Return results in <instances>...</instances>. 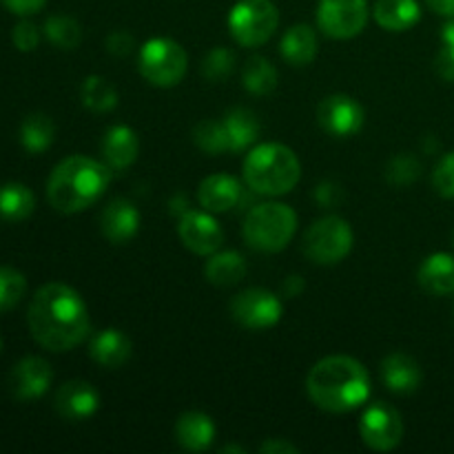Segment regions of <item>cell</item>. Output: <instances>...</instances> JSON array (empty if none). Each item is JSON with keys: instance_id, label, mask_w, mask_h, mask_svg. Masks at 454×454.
<instances>
[{"instance_id": "cell-1", "label": "cell", "mask_w": 454, "mask_h": 454, "mask_svg": "<svg viewBox=\"0 0 454 454\" xmlns=\"http://www.w3.org/2000/svg\"><path fill=\"white\" fill-rule=\"evenodd\" d=\"M31 337L51 353H67L91 333V317L82 295L67 284L51 282L38 288L27 310Z\"/></svg>"}, {"instance_id": "cell-2", "label": "cell", "mask_w": 454, "mask_h": 454, "mask_svg": "<svg viewBox=\"0 0 454 454\" xmlns=\"http://www.w3.org/2000/svg\"><path fill=\"white\" fill-rule=\"evenodd\" d=\"M310 402L326 412H350L371 397V377L362 362L348 355H331L310 368L306 377Z\"/></svg>"}, {"instance_id": "cell-3", "label": "cell", "mask_w": 454, "mask_h": 454, "mask_svg": "<svg viewBox=\"0 0 454 454\" xmlns=\"http://www.w3.org/2000/svg\"><path fill=\"white\" fill-rule=\"evenodd\" d=\"M111 182V168L87 155L65 158L47 180V200L58 213L74 215L102 198Z\"/></svg>"}, {"instance_id": "cell-4", "label": "cell", "mask_w": 454, "mask_h": 454, "mask_svg": "<svg viewBox=\"0 0 454 454\" xmlns=\"http://www.w3.org/2000/svg\"><path fill=\"white\" fill-rule=\"evenodd\" d=\"M301 177V164L293 149L279 142L255 146L244 160V180L248 189L262 195L291 193Z\"/></svg>"}, {"instance_id": "cell-5", "label": "cell", "mask_w": 454, "mask_h": 454, "mask_svg": "<svg viewBox=\"0 0 454 454\" xmlns=\"http://www.w3.org/2000/svg\"><path fill=\"white\" fill-rule=\"evenodd\" d=\"M297 231V215L288 204H255L247 213L242 235L253 251L279 253L291 244Z\"/></svg>"}, {"instance_id": "cell-6", "label": "cell", "mask_w": 454, "mask_h": 454, "mask_svg": "<svg viewBox=\"0 0 454 454\" xmlns=\"http://www.w3.org/2000/svg\"><path fill=\"white\" fill-rule=\"evenodd\" d=\"M189 69L184 47L171 38H151L142 44L137 56V71L153 87H176Z\"/></svg>"}, {"instance_id": "cell-7", "label": "cell", "mask_w": 454, "mask_h": 454, "mask_svg": "<svg viewBox=\"0 0 454 454\" xmlns=\"http://www.w3.org/2000/svg\"><path fill=\"white\" fill-rule=\"evenodd\" d=\"M355 233L348 222L340 215H328L313 222L304 233V255L322 266L340 264L350 255Z\"/></svg>"}, {"instance_id": "cell-8", "label": "cell", "mask_w": 454, "mask_h": 454, "mask_svg": "<svg viewBox=\"0 0 454 454\" xmlns=\"http://www.w3.org/2000/svg\"><path fill=\"white\" fill-rule=\"evenodd\" d=\"M279 25V12L273 0H239L229 13V29L242 47H260Z\"/></svg>"}, {"instance_id": "cell-9", "label": "cell", "mask_w": 454, "mask_h": 454, "mask_svg": "<svg viewBox=\"0 0 454 454\" xmlns=\"http://www.w3.org/2000/svg\"><path fill=\"white\" fill-rule=\"evenodd\" d=\"M282 300L266 288H247L231 300V315L248 331L273 328L282 319Z\"/></svg>"}, {"instance_id": "cell-10", "label": "cell", "mask_w": 454, "mask_h": 454, "mask_svg": "<svg viewBox=\"0 0 454 454\" xmlns=\"http://www.w3.org/2000/svg\"><path fill=\"white\" fill-rule=\"evenodd\" d=\"M368 22L366 0H319L317 25L328 38L350 40L364 31Z\"/></svg>"}, {"instance_id": "cell-11", "label": "cell", "mask_w": 454, "mask_h": 454, "mask_svg": "<svg viewBox=\"0 0 454 454\" xmlns=\"http://www.w3.org/2000/svg\"><path fill=\"white\" fill-rule=\"evenodd\" d=\"M359 434L371 450H395L403 439V419L390 403H371L359 421Z\"/></svg>"}, {"instance_id": "cell-12", "label": "cell", "mask_w": 454, "mask_h": 454, "mask_svg": "<svg viewBox=\"0 0 454 454\" xmlns=\"http://www.w3.org/2000/svg\"><path fill=\"white\" fill-rule=\"evenodd\" d=\"M364 120H366V115H364L362 105L346 93L324 98L317 106L319 127L335 137H348L359 133L364 127Z\"/></svg>"}, {"instance_id": "cell-13", "label": "cell", "mask_w": 454, "mask_h": 454, "mask_svg": "<svg viewBox=\"0 0 454 454\" xmlns=\"http://www.w3.org/2000/svg\"><path fill=\"white\" fill-rule=\"evenodd\" d=\"M182 244L195 255L211 257L224 242V231L208 211H186L177 224Z\"/></svg>"}, {"instance_id": "cell-14", "label": "cell", "mask_w": 454, "mask_h": 454, "mask_svg": "<svg viewBox=\"0 0 454 454\" xmlns=\"http://www.w3.org/2000/svg\"><path fill=\"white\" fill-rule=\"evenodd\" d=\"M53 381V371L49 366L47 359L43 357H22L20 362L13 366L12 375H9V390L18 402H35L43 397L49 390Z\"/></svg>"}, {"instance_id": "cell-15", "label": "cell", "mask_w": 454, "mask_h": 454, "mask_svg": "<svg viewBox=\"0 0 454 454\" xmlns=\"http://www.w3.org/2000/svg\"><path fill=\"white\" fill-rule=\"evenodd\" d=\"M56 412L67 421H87L100 408V395L89 381L71 380L56 390Z\"/></svg>"}, {"instance_id": "cell-16", "label": "cell", "mask_w": 454, "mask_h": 454, "mask_svg": "<svg viewBox=\"0 0 454 454\" xmlns=\"http://www.w3.org/2000/svg\"><path fill=\"white\" fill-rule=\"evenodd\" d=\"M140 211L124 198L111 200L100 215V231L111 244H127L140 231Z\"/></svg>"}, {"instance_id": "cell-17", "label": "cell", "mask_w": 454, "mask_h": 454, "mask_svg": "<svg viewBox=\"0 0 454 454\" xmlns=\"http://www.w3.org/2000/svg\"><path fill=\"white\" fill-rule=\"evenodd\" d=\"M102 158L111 171H124L131 167L140 155V140L137 133L127 124H115V127L106 129L100 142Z\"/></svg>"}, {"instance_id": "cell-18", "label": "cell", "mask_w": 454, "mask_h": 454, "mask_svg": "<svg viewBox=\"0 0 454 454\" xmlns=\"http://www.w3.org/2000/svg\"><path fill=\"white\" fill-rule=\"evenodd\" d=\"M242 184L233 176L215 173V176H208L200 182L198 202L208 213H226L242 202Z\"/></svg>"}, {"instance_id": "cell-19", "label": "cell", "mask_w": 454, "mask_h": 454, "mask_svg": "<svg viewBox=\"0 0 454 454\" xmlns=\"http://www.w3.org/2000/svg\"><path fill=\"white\" fill-rule=\"evenodd\" d=\"M381 381L397 395L415 393L424 381V372L415 357L406 353H393L381 362Z\"/></svg>"}, {"instance_id": "cell-20", "label": "cell", "mask_w": 454, "mask_h": 454, "mask_svg": "<svg viewBox=\"0 0 454 454\" xmlns=\"http://www.w3.org/2000/svg\"><path fill=\"white\" fill-rule=\"evenodd\" d=\"M133 344L127 337V333L118 331V328H106L93 335L89 341V355L96 364L105 368H120L129 362L131 357Z\"/></svg>"}, {"instance_id": "cell-21", "label": "cell", "mask_w": 454, "mask_h": 454, "mask_svg": "<svg viewBox=\"0 0 454 454\" xmlns=\"http://www.w3.org/2000/svg\"><path fill=\"white\" fill-rule=\"evenodd\" d=\"M215 439V424L208 415L198 411L184 412L176 424V442L189 452H204Z\"/></svg>"}, {"instance_id": "cell-22", "label": "cell", "mask_w": 454, "mask_h": 454, "mask_svg": "<svg viewBox=\"0 0 454 454\" xmlns=\"http://www.w3.org/2000/svg\"><path fill=\"white\" fill-rule=\"evenodd\" d=\"M317 34L310 25H293L279 43V56L291 67H306L317 58Z\"/></svg>"}, {"instance_id": "cell-23", "label": "cell", "mask_w": 454, "mask_h": 454, "mask_svg": "<svg viewBox=\"0 0 454 454\" xmlns=\"http://www.w3.org/2000/svg\"><path fill=\"white\" fill-rule=\"evenodd\" d=\"M419 286L430 295H452L454 293V257L448 253H433L419 266Z\"/></svg>"}, {"instance_id": "cell-24", "label": "cell", "mask_w": 454, "mask_h": 454, "mask_svg": "<svg viewBox=\"0 0 454 454\" xmlns=\"http://www.w3.org/2000/svg\"><path fill=\"white\" fill-rule=\"evenodd\" d=\"M375 20L386 31H406L415 27L421 18L417 0H377Z\"/></svg>"}, {"instance_id": "cell-25", "label": "cell", "mask_w": 454, "mask_h": 454, "mask_svg": "<svg viewBox=\"0 0 454 454\" xmlns=\"http://www.w3.org/2000/svg\"><path fill=\"white\" fill-rule=\"evenodd\" d=\"M222 124H224L231 153H239V151L248 149L260 136V120L251 109H242V106L231 109L222 120Z\"/></svg>"}, {"instance_id": "cell-26", "label": "cell", "mask_w": 454, "mask_h": 454, "mask_svg": "<svg viewBox=\"0 0 454 454\" xmlns=\"http://www.w3.org/2000/svg\"><path fill=\"white\" fill-rule=\"evenodd\" d=\"M204 275H207V279L213 286H235L247 275V260L238 251L213 253L211 260L204 266Z\"/></svg>"}, {"instance_id": "cell-27", "label": "cell", "mask_w": 454, "mask_h": 454, "mask_svg": "<svg viewBox=\"0 0 454 454\" xmlns=\"http://www.w3.org/2000/svg\"><path fill=\"white\" fill-rule=\"evenodd\" d=\"M35 195L20 182H7L0 186V220L22 222L34 213Z\"/></svg>"}, {"instance_id": "cell-28", "label": "cell", "mask_w": 454, "mask_h": 454, "mask_svg": "<svg viewBox=\"0 0 454 454\" xmlns=\"http://www.w3.org/2000/svg\"><path fill=\"white\" fill-rule=\"evenodd\" d=\"M56 124L44 114H29L20 124V145L31 155H40L53 145Z\"/></svg>"}, {"instance_id": "cell-29", "label": "cell", "mask_w": 454, "mask_h": 454, "mask_svg": "<svg viewBox=\"0 0 454 454\" xmlns=\"http://www.w3.org/2000/svg\"><path fill=\"white\" fill-rule=\"evenodd\" d=\"M80 100L93 114H109L118 106V91L102 75H89L80 87Z\"/></svg>"}, {"instance_id": "cell-30", "label": "cell", "mask_w": 454, "mask_h": 454, "mask_svg": "<svg viewBox=\"0 0 454 454\" xmlns=\"http://www.w3.org/2000/svg\"><path fill=\"white\" fill-rule=\"evenodd\" d=\"M242 84L253 96H269L278 89V69L262 56L248 58L242 71Z\"/></svg>"}, {"instance_id": "cell-31", "label": "cell", "mask_w": 454, "mask_h": 454, "mask_svg": "<svg viewBox=\"0 0 454 454\" xmlns=\"http://www.w3.org/2000/svg\"><path fill=\"white\" fill-rule=\"evenodd\" d=\"M43 31L49 43L62 51H74L82 43V27L71 16H49Z\"/></svg>"}, {"instance_id": "cell-32", "label": "cell", "mask_w": 454, "mask_h": 454, "mask_svg": "<svg viewBox=\"0 0 454 454\" xmlns=\"http://www.w3.org/2000/svg\"><path fill=\"white\" fill-rule=\"evenodd\" d=\"M193 140L198 149H202L208 155H222L229 151V140L222 120H202L193 129Z\"/></svg>"}, {"instance_id": "cell-33", "label": "cell", "mask_w": 454, "mask_h": 454, "mask_svg": "<svg viewBox=\"0 0 454 454\" xmlns=\"http://www.w3.org/2000/svg\"><path fill=\"white\" fill-rule=\"evenodd\" d=\"M27 293V279L12 266H0V313L16 309Z\"/></svg>"}, {"instance_id": "cell-34", "label": "cell", "mask_w": 454, "mask_h": 454, "mask_svg": "<svg viewBox=\"0 0 454 454\" xmlns=\"http://www.w3.org/2000/svg\"><path fill=\"white\" fill-rule=\"evenodd\" d=\"M235 69V53L226 47H215L204 56L202 75L211 82H222Z\"/></svg>"}, {"instance_id": "cell-35", "label": "cell", "mask_w": 454, "mask_h": 454, "mask_svg": "<svg viewBox=\"0 0 454 454\" xmlns=\"http://www.w3.org/2000/svg\"><path fill=\"white\" fill-rule=\"evenodd\" d=\"M421 164L417 162L415 155H397L390 160L388 168H386V180L395 186H408L419 177Z\"/></svg>"}, {"instance_id": "cell-36", "label": "cell", "mask_w": 454, "mask_h": 454, "mask_svg": "<svg viewBox=\"0 0 454 454\" xmlns=\"http://www.w3.org/2000/svg\"><path fill=\"white\" fill-rule=\"evenodd\" d=\"M433 184L439 195L454 200V151L443 155L442 162L437 164L433 173Z\"/></svg>"}, {"instance_id": "cell-37", "label": "cell", "mask_w": 454, "mask_h": 454, "mask_svg": "<svg viewBox=\"0 0 454 454\" xmlns=\"http://www.w3.org/2000/svg\"><path fill=\"white\" fill-rule=\"evenodd\" d=\"M12 40L18 51H34L40 43V29L31 20H20L12 31Z\"/></svg>"}, {"instance_id": "cell-38", "label": "cell", "mask_w": 454, "mask_h": 454, "mask_svg": "<svg viewBox=\"0 0 454 454\" xmlns=\"http://www.w3.org/2000/svg\"><path fill=\"white\" fill-rule=\"evenodd\" d=\"M133 47H136V40H133V35L129 31H114L106 38V51L118 58L129 56L133 51Z\"/></svg>"}, {"instance_id": "cell-39", "label": "cell", "mask_w": 454, "mask_h": 454, "mask_svg": "<svg viewBox=\"0 0 454 454\" xmlns=\"http://www.w3.org/2000/svg\"><path fill=\"white\" fill-rule=\"evenodd\" d=\"M434 69L448 82H454V47L452 44H443L442 51L437 53V60H434Z\"/></svg>"}, {"instance_id": "cell-40", "label": "cell", "mask_w": 454, "mask_h": 454, "mask_svg": "<svg viewBox=\"0 0 454 454\" xmlns=\"http://www.w3.org/2000/svg\"><path fill=\"white\" fill-rule=\"evenodd\" d=\"M0 4L16 16H34L47 4V0H0Z\"/></svg>"}, {"instance_id": "cell-41", "label": "cell", "mask_w": 454, "mask_h": 454, "mask_svg": "<svg viewBox=\"0 0 454 454\" xmlns=\"http://www.w3.org/2000/svg\"><path fill=\"white\" fill-rule=\"evenodd\" d=\"M315 200H317L324 208L335 207V204L341 200V189L335 184V182H322V184L315 189Z\"/></svg>"}, {"instance_id": "cell-42", "label": "cell", "mask_w": 454, "mask_h": 454, "mask_svg": "<svg viewBox=\"0 0 454 454\" xmlns=\"http://www.w3.org/2000/svg\"><path fill=\"white\" fill-rule=\"evenodd\" d=\"M262 454H300V448L286 439H269L260 446Z\"/></svg>"}, {"instance_id": "cell-43", "label": "cell", "mask_w": 454, "mask_h": 454, "mask_svg": "<svg viewBox=\"0 0 454 454\" xmlns=\"http://www.w3.org/2000/svg\"><path fill=\"white\" fill-rule=\"evenodd\" d=\"M304 288H306V282L304 278H300V275H288L282 284V291L286 297H300L301 293H304Z\"/></svg>"}, {"instance_id": "cell-44", "label": "cell", "mask_w": 454, "mask_h": 454, "mask_svg": "<svg viewBox=\"0 0 454 454\" xmlns=\"http://www.w3.org/2000/svg\"><path fill=\"white\" fill-rule=\"evenodd\" d=\"M426 3H428V7L433 9L434 13H439V16H454V0H426Z\"/></svg>"}, {"instance_id": "cell-45", "label": "cell", "mask_w": 454, "mask_h": 454, "mask_svg": "<svg viewBox=\"0 0 454 454\" xmlns=\"http://www.w3.org/2000/svg\"><path fill=\"white\" fill-rule=\"evenodd\" d=\"M442 40H443V44H452V47H454V16L446 22V25H443Z\"/></svg>"}, {"instance_id": "cell-46", "label": "cell", "mask_w": 454, "mask_h": 454, "mask_svg": "<svg viewBox=\"0 0 454 454\" xmlns=\"http://www.w3.org/2000/svg\"><path fill=\"white\" fill-rule=\"evenodd\" d=\"M171 211H176L177 215H184L186 211H191V208H186V198L184 195H176V198L171 200Z\"/></svg>"}, {"instance_id": "cell-47", "label": "cell", "mask_w": 454, "mask_h": 454, "mask_svg": "<svg viewBox=\"0 0 454 454\" xmlns=\"http://www.w3.org/2000/svg\"><path fill=\"white\" fill-rule=\"evenodd\" d=\"M220 452H222V454H226V452L247 454V448H242V446H222V448H220Z\"/></svg>"}, {"instance_id": "cell-48", "label": "cell", "mask_w": 454, "mask_h": 454, "mask_svg": "<svg viewBox=\"0 0 454 454\" xmlns=\"http://www.w3.org/2000/svg\"><path fill=\"white\" fill-rule=\"evenodd\" d=\"M0 350H3V340H0Z\"/></svg>"}]
</instances>
